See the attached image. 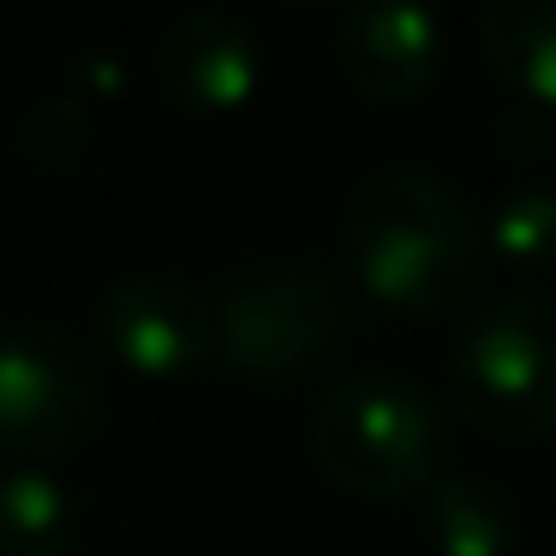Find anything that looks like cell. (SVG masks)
I'll use <instances>...</instances> for the list:
<instances>
[{"instance_id":"1","label":"cell","mask_w":556,"mask_h":556,"mask_svg":"<svg viewBox=\"0 0 556 556\" xmlns=\"http://www.w3.org/2000/svg\"><path fill=\"white\" fill-rule=\"evenodd\" d=\"M348 269L377 305L437 317L472 300L484 233L472 204L431 168H377L353 186L341 216Z\"/></svg>"},{"instance_id":"2","label":"cell","mask_w":556,"mask_h":556,"mask_svg":"<svg viewBox=\"0 0 556 556\" xmlns=\"http://www.w3.org/2000/svg\"><path fill=\"white\" fill-rule=\"evenodd\" d=\"M448 413L407 371H353L317 401L312 460L336 491L395 503L425 496L448 472Z\"/></svg>"},{"instance_id":"3","label":"cell","mask_w":556,"mask_h":556,"mask_svg":"<svg viewBox=\"0 0 556 556\" xmlns=\"http://www.w3.org/2000/svg\"><path fill=\"white\" fill-rule=\"evenodd\" d=\"M448 389L472 431L532 443L556 431V300L496 293L448 348Z\"/></svg>"},{"instance_id":"4","label":"cell","mask_w":556,"mask_h":556,"mask_svg":"<svg viewBox=\"0 0 556 556\" xmlns=\"http://www.w3.org/2000/svg\"><path fill=\"white\" fill-rule=\"evenodd\" d=\"M216 312V359L245 383H300L348 341V293L312 264L240 269L210 300Z\"/></svg>"},{"instance_id":"5","label":"cell","mask_w":556,"mask_h":556,"mask_svg":"<svg viewBox=\"0 0 556 556\" xmlns=\"http://www.w3.org/2000/svg\"><path fill=\"white\" fill-rule=\"evenodd\" d=\"M102 419V377L61 324L0 329V448L13 467L73 455Z\"/></svg>"},{"instance_id":"6","label":"cell","mask_w":556,"mask_h":556,"mask_svg":"<svg viewBox=\"0 0 556 556\" xmlns=\"http://www.w3.org/2000/svg\"><path fill=\"white\" fill-rule=\"evenodd\" d=\"M97 336L132 377L174 383L216 359V312L198 281L174 269H132L97 300Z\"/></svg>"},{"instance_id":"7","label":"cell","mask_w":556,"mask_h":556,"mask_svg":"<svg viewBox=\"0 0 556 556\" xmlns=\"http://www.w3.org/2000/svg\"><path fill=\"white\" fill-rule=\"evenodd\" d=\"M336 61L371 102H413L443 66V18L413 0H359L336 25Z\"/></svg>"},{"instance_id":"8","label":"cell","mask_w":556,"mask_h":556,"mask_svg":"<svg viewBox=\"0 0 556 556\" xmlns=\"http://www.w3.org/2000/svg\"><path fill=\"white\" fill-rule=\"evenodd\" d=\"M264 78V49L233 13L192 7L180 13L156 42V85L174 109L192 114H228L245 109Z\"/></svg>"},{"instance_id":"9","label":"cell","mask_w":556,"mask_h":556,"mask_svg":"<svg viewBox=\"0 0 556 556\" xmlns=\"http://www.w3.org/2000/svg\"><path fill=\"white\" fill-rule=\"evenodd\" d=\"M425 539L437 556H515L520 508L484 472H443L425 491Z\"/></svg>"},{"instance_id":"10","label":"cell","mask_w":556,"mask_h":556,"mask_svg":"<svg viewBox=\"0 0 556 556\" xmlns=\"http://www.w3.org/2000/svg\"><path fill=\"white\" fill-rule=\"evenodd\" d=\"M484 66L532 109H556V0H491L479 13Z\"/></svg>"},{"instance_id":"11","label":"cell","mask_w":556,"mask_h":556,"mask_svg":"<svg viewBox=\"0 0 556 556\" xmlns=\"http://www.w3.org/2000/svg\"><path fill=\"white\" fill-rule=\"evenodd\" d=\"M78 496L49 467L0 472V556H73Z\"/></svg>"},{"instance_id":"12","label":"cell","mask_w":556,"mask_h":556,"mask_svg":"<svg viewBox=\"0 0 556 556\" xmlns=\"http://www.w3.org/2000/svg\"><path fill=\"white\" fill-rule=\"evenodd\" d=\"M484 257L520 269V276H551L556 269V192L551 186H508L479 222Z\"/></svg>"},{"instance_id":"13","label":"cell","mask_w":556,"mask_h":556,"mask_svg":"<svg viewBox=\"0 0 556 556\" xmlns=\"http://www.w3.org/2000/svg\"><path fill=\"white\" fill-rule=\"evenodd\" d=\"M496 138H503L508 156H544V126L532 121V102H515V109H503V121H496Z\"/></svg>"}]
</instances>
